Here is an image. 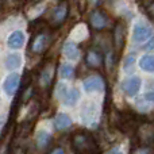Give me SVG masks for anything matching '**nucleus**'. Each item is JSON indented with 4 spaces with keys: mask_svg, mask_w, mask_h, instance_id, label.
<instances>
[{
    "mask_svg": "<svg viewBox=\"0 0 154 154\" xmlns=\"http://www.w3.org/2000/svg\"><path fill=\"white\" fill-rule=\"evenodd\" d=\"M26 42V35L22 30H14L7 38V46L12 50H19Z\"/></svg>",
    "mask_w": 154,
    "mask_h": 154,
    "instance_id": "obj_5",
    "label": "nucleus"
},
{
    "mask_svg": "<svg viewBox=\"0 0 154 154\" xmlns=\"http://www.w3.org/2000/svg\"><path fill=\"white\" fill-rule=\"evenodd\" d=\"M145 11H146V14H147V16H149L150 20L154 22V0L147 5L146 8H145Z\"/></svg>",
    "mask_w": 154,
    "mask_h": 154,
    "instance_id": "obj_24",
    "label": "nucleus"
},
{
    "mask_svg": "<svg viewBox=\"0 0 154 154\" xmlns=\"http://www.w3.org/2000/svg\"><path fill=\"white\" fill-rule=\"evenodd\" d=\"M134 64H135V58H134V56H127V58H126L123 68H125V70H130L131 66H133Z\"/></svg>",
    "mask_w": 154,
    "mask_h": 154,
    "instance_id": "obj_23",
    "label": "nucleus"
},
{
    "mask_svg": "<svg viewBox=\"0 0 154 154\" xmlns=\"http://www.w3.org/2000/svg\"><path fill=\"white\" fill-rule=\"evenodd\" d=\"M80 100V91L77 89V88H72V89L68 91L66 96H65V99L62 101H64L65 106H75L77 104V101Z\"/></svg>",
    "mask_w": 154,
    "mask_h": 154,
    "instance_id": "obj_15",
    "label": "nucleus"
},
{
    "mask_svg": "<svg viewBox=\"0 0 154 154\" xmlns=\"http://www.w3.org/2000/svg\"><path fill=\"white\" fill-rule=\"evenodd\" d=\"M73 75H75V69H73V66L70 64H62L61 66H60V76L62 77V79H72Z\"/></svg>",
    "mask_w": 154,
    "mask_h": 154,
    "instance_id": "obj_20",
    "label": "nucleus"
},
{
    "mask_svg": "<svg viewBox=\"0 0 154 154\" xmlns=\"http://www.w3.org/2000/svg\"><path fill=\"white\" fill-rule=\"evenodd\" d=\"M62 53L66 57L68 60H72V61H76L80 57V50L77 48V45L72 41H68V42L64 43V48H62Z\"/></svg>",
    "mask_w": 154,
    "mask_h": 154,
    "instance_id": "obj_10",
    "label": "nucleus"
},
{
    "mask_svg": "<svg viewBox=\"0 0 154 154\" xmlns=\"http://www.w3.org/2000/svg\"><path fill=\"white\" fill-rule=\"evenodd\" d=\"M5 122H7V115L5 114H0V133H2L3 127H4Z\"/></svg>",
    "mask_w": 154,
    "mask_h": 154,
    "instance_id": "obj_27",
    "label": "nucleus"
},
{
    "mask_svg": "<svg viewBox=\"0 0 154 154\" xmlns=\"http://www.w3.org/2000/svg\"><path fill=\"white\" fill-rule=\"evenodd\" d=\"M142 87V80L139 79L138 76H133L130 79H126L125 81L120 84V88L122 91L130 97H134L139 93V89Z\"/></svg>",
    "mask_w": 154,
    "mask_h": 154,
    "instance_id": "obj_3",
    "label": "nucleus"
},
{
    "mask_svg": "<svg viewBox=\"0 0 154 154\" xmlns=\"http://www.w3.org/2000/svg\"><path fill=\"white\" fill-rule=\"evenodd\" d=\"M96 112H97V108H96L95 103H85L84 106H82L81 108V119L84 123H88V125H91V123L95 120L96 118Z\"/></svg>",
    "mask_w": 154,
    "mask_h": 154,
    "instance_id": "obj_6",
    "label": "nucleus"
},
{
    "mask_svg": "<svg viewBox=\"0 0 154 154\" xmlns=\"http://www.w3.org/2000/svg\"><path fill=\"white\" fill-rule=\"evenodd\" d=\"M108 23V18L104 12H101L100 10H95L91 14V24L95 27L96 30H101L107 26Z\"/></svg>",
    "mask_w": 154,
    "mask_h": 154,
    "instance_id": "obj_7",
    "label": "nucleus"
},
{
    "mask_svg": "<svg viewBox=\"0 0 154 154\" xmlns=\"http://www.w3.org/2000/svg\"><path fill=\"white\" fill-rule=\"evenodd\" d=\"M107 154H126V153L123 152L120 146H115V147H112V149H109Z\"/></svg>",
    "mask_w": 154,
    "mask_h": 154,
    "instance_id": "obj_25",
    "label": "nucleus"
},
{
    "mask_svg": "<svg viewBox=\"0 0 154 154\" xmlns=\"http://www.w3.org/2000/svg\"><path fill=\"white\" fill-rule=\"evenodd\" d=\"M82 87L87 93L101 92L104 89V82L100 76H89L82 81Z\"/></svg>",
    "mask_w": 154,
    "mask_h": 154,
    "instance_id": "obj_4",
    "label": "nucleus"
},
{
    "mask_svg": "<svg viewBox=\"0 0 154 154\" xmlns=\"http://www.w3.org/2000/svg\"><path fill=\"white\" fill-rule=\"evenodd\" d=\"M150 41V43L146 46V50H152V51H154V38L153 39H149Z\"/></svg>",
    "mask_w": 154,
    "mask_h": 154,
    "instance_id": "obj_29",
    "label": "nucleus"
},
{
    "mask_svg": "<svg viewBox=\"0 0 154 154\" xmlns=\"http://www.w3.org/2000/svg\"><path fill=\"white\" fill-rule=\"evenodd\" d=\"M66 14H68V5L65 4V3L64 4H60L53 12L54 22H56V23H61V22L66 18Z\"/></svg>",
    "mask_w": 154,
    "mask_h": 154,
    "instance_id": "obj_17",
    "label": "nucleus"
},
{
    "mask_svg": "<svg viewBox=\"0 0 154 154\" xmlns=\"http://www.w3.org/2000/svg\"><path fill=\"white\" fill-rule=\"evenodd\" d=\"M54 125H56L57 130H66V128H69L72 126V119H70V116L68 114L61 112V114H58L56 116Z\"/></svg>",
    "mask_w": 154,
    "mask_h": 154,
    "instance_id": "obj_13",
    "label": "nucleus"
},
{
    "mask_svg": "<svg viewBox=\"0 0 154 154\" xmlns=\"http://www.w3.org/2000/svg\"><path fill=\"white\" fill-rule=\"evenodd\" d=\"M50 154H65L64 152V149H61V147H58V149H56V150H53Z\"/></svg>",
    "mask_w": 154,
    "mask_h": 154,
    "instance_id": "obj_30",
    "label": "nucleus"
},
{
    "mask_svg": "<svg viewBox=\"0 0 154 154\" xmlns=\"http://www.w3.org/2000/svg\"><path fill=\"white\" fill-rule=\"evenodd\" d=\"M19 84H20V75L18 72H11L10 75L4 77L2 88L7 96H12L19 88Z\"/></svg>",
    "mask_w": 154,
    "mask_h": 154,
    "instance_id": "obj_2",
    "label": "nucleus"
},
{
    "mask_svg": "<svg viewBox=\"0 0 154 154\" xmlns=\"http://www.w3.org/2000/svg\"><path fill=\"white\" fill-rule=\"evenodd\" d=\"M68 91H69V88H68V85L65 84V82H58L56 87V96L57 99H60V100H64L65 96H66Z\"/></svg>",
    "mask_w": 154,
    "mask_h": 154,
    "instance_id": "obj_21",
    "label": "nucleus"
},
{
    "mask_svg": "<svg viewBox=\"0 0 154 154\" xmlns=\"http://www.w3.org/2000/svg\"><path fill=\"white\" fill-rule=\"evenodd\" d=\"M87 64L92 68H97L101 65V56L95 50L88 51L87 54Z\"/></svg>",
    "mask_w": 154,
    "mask_h": 154,
    "instance_id": "obj_18",
    "label": "nucleus"
},
{
    "mask_svg": "<svg viewBox=\"0 0 154 154\" xmlns=\"http://www.w3.org/2000/svg\"><path fill=\"white\" fill-rule=\"evenodd\" d=\"M143 99L147 101H154V91H147L146 95L143 96Z\"/></svg>",
    "mask_w": 154,
    "mask_h": 154,
    "instance_id": "obj_26",
    "label": "nucleus"
},
{
    "mask_svg": "<svg viewBox=\"0 0 154 154\" xmlns=\"http://www.w3.org/2000/svg\"><path fill=\"white\" fill-rule=\"evenodd\" d=\"M138 65L143 72L154 73V54H145L139 58Z\"/></svg>",
    "mask_w": 154,
    "mask_h": 154,
    "instance_id": "obj_12",
    "label": "nucleus"
},
{
    "mask_svg": "<svg viewBox=\"0 0 154 154\" xmlns=\"http://www.w3.org/2000/svg\"><path fill=\"white\" fill-rule=\"evenodd\" d=\"M46 43H48V37L46 35H38L34 39V43H32V50L35 53H42L46 48Z\"/></svg>",
    "mask_w": 154,
    "mask_h": 154,
    "instance_id": "obj_19",
    "label": "nucleus"
},
{
    "mask_svg": "<svg viewBox=\"0 0 154 154\" xmlns=\"http://www.w3.org/2000/svg\"><path fill=\"white\" fill-rule=\"evenodd\" d=\"M115 46H116L118 50H120V49L125 46V39H126V29H125V23H122V22H119V23H116V26H115Z\"/></svg>",
    "mask_w": 154,
    "mask_h": 154,
    "instance_id": "obj_11",
    "label": "nucleus"
},
{
    "mask_svg": "<svg viewBox=\"0 0 154 154\" xmlns=\"http://www.w3.org/2000/svg\"><path fill=\"white\" fill-rule=\"evenodd\" d=\"M35 142L39 147H45L50 142V133H48L46 130H38L35 134Z\"/></svg>",
    "mask_w": 154,
    "mask_h": 154,
    "instance_id": "obj_16",
    "label": "nucleus"
},
{
    "mask_svg": "<svg viewBox=\"0 0 154 154\" xmlns=\"http://www.w3.org/2000/svg\"><path fill=\"white\" fill-rule=\"evenodd\" d=\"M4 65L8 70H18L19 68L22 66V56L18 51H14V53L8 54L7 58L4 61Z\"/></svg>",
    "mask_w": 154,
    "mask_h": 154,
    "instance_id": "obj_8",
    "label": "nucleus"
},
{
    "mask_svg": "<svg viewBox=\"0 0 154 154\" xmlns=\"http://www.w3.org/2000/svg\"><path fill=\"white\" fill-rule=\"evenodd\" d=\"M152 2H153V0H139V4L142 5V8H146Z\"/></svg>",
    "mask_w": 154,
    "mask_h": 154,
    "instance_id": "obj_28",
    "label": "nucleus"
},
{
    "mask_svg": "<svg viewBox=\"0 0 154 154\" xmlns=\"http://www.w3.org/2000/svg\"><path fill=\"white\" fill-rule=\"evenodd\" d=\"M153 37V29L147 23L139 20L135 23L133 29V41L135 43H143L146 41L152 39Z\"/></svg>",
    "mask_w": 154,
    "mask_h": 154,
    "instance_id": "obj_1",
    "label": "nucleus"
},
{
    "mask_svg": "<svg viewBox=\"0 0 154 154\" xmlns=\"http://www.w3.org/2000/svg\"><path fill=\"white\" fill-rule=\"evenodd\" d=\"M91 2V4H96V3H97V0H89Z\"/></svg>",
    "mask_w": 154,
    "mask_h": 154,
    "instance_id": "obj_31",
    "label": "nucleus"
},
{
    "mask_svg": "<svg viewBox=\"0 0 154 154\" xmlns=\"http://www.w3.org/2000/svg\"><path fill=\"white\" fill-rule=\"evenodd\" d=\"M75 145L77 147V150H80V152H93V147H95V145H93V142L91 141L89 137L87 135H77L76 139H75Z\"/></svg>",
    "mask_w": 154,
    "mask_h": 154,
    "instance_id": "obj_9",
    "label": "nucleus"
},
{
    "mask_svg": "<svg viewBox=\"0 0 154 154\" xmlns=\"http://www.w3.org/2000/svg\"><path fill=\"white\" fill-rule=\"evenodd\" d=\"M70 38L75 41H84L88 38V27L87 24L81 23V24H77L75 29L72 30L70 32Z\"/></svg>",
    "mask_w": 154,
    "mask_h": 154,
    "instance_id": "obj_14",
    "label": "nucleus"
},
{
    "mask_svg": "<svg viewBox=\"0 0 154 154\" xmlns=\"http://www.w3.org/2000/svg\"><path fill=\"white\" fill-rule=\"evenodd\" d=\"M51 79H53V68L49 66L48 69L43 70L42 76H41V79H39L41 85H48V84H50Z\"/></svg>",
    "mask_w": 154,
    "mask_h": 154,
    "instance_id": "obj_22",
    "label": "nucleus"
}]
</instances>
